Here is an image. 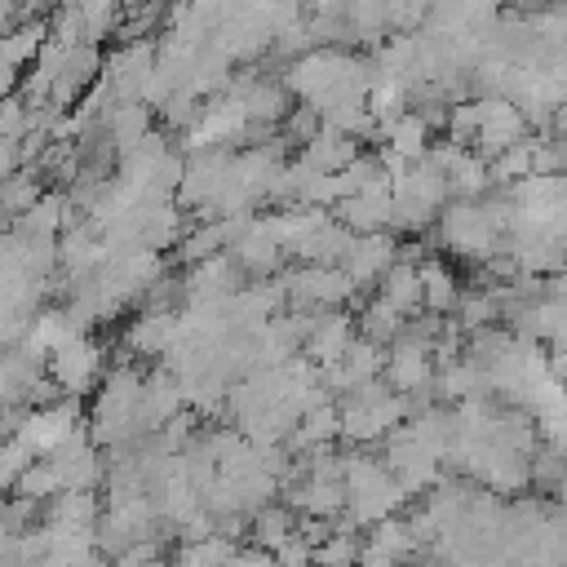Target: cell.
<instances>
[{"mask_svg": "<svg viewBox=\"0 0 567 567\" xmlns=\"http://www.w3.org/2000/svg\"><path fill=\"white\" fill-rule=\"evenodd\" d=\"M394 261H399V239L390 230H377V235H354L350 239V248L341 257V270L350 275L354 288H363V284H377Z\"/></svg>", "mask_w": 567, "mask_h": 567, "instance_id": "cell-11", "label": "cell"}, {"mask_svg": "<svg viewBox=\"0 0 567 567\" xmlns=\"http://www.w3.org/2000/svg\"><path fill=\"white\" fill-rule=\"evenodd\" d=\"M332 213H337V221H341L350 235L394 230V195H390V177H385V182H372V186H363V190H354V195L341 199Z\"/></svg>", "mask_w": 567, "mask_h": 567, "instance_id": "cell-9", "label": "cell"}, {"mask_svg": "<svg viewBox=\"0 0 567 567\" xmlns=\"http://www.w3.org/2000/svg\"><path fill=\"white\" fill-rule=\"evenodd\" d=\"M390 354H385V385L394 390V394H403V399H416V394H425L430 385H434V350L430 346H421V341H412V337H399L394 346H385Z\"/></svg>", "mask_w": 567, "mask_h": 567, "instance_id": "cell-7", "label": "cell"}, {"mask_svg": "<svg viewBox=\"0 0 567 567\" xmlns=\"http://www.w3.org/2000/svg\"><path fill=\"white\" fill-rule=\"evenodd\" d=\"M408 492L394 483L385 461L377 456H346V518L350 527H377L403 509Z\"/></svg>", "mask_w": 567, "mask_h": 567, "instance_id": "cell-1", "label": "cell"}, {"mask_svg": "<svg viewBox=\"0 0 567 567\" xmlns=\"http://www.w3.org/2000/svg\"><path fill=\"white\" fill-rule=\"evenodd\" d=\"M49 381H53L66 399H80L89 385L102 381V346L84 332V337H75L71 346L53 350V354H49Z\"/></svg>", "mask_w": 567, "mask_h": 567, "instance_id": "cell-6", "label": "cell"}, {"mask_svg": "<svg viewBox=\"0 0 567 567\" xmlns=\"http://www.w3.org/2000/svg\"><path fill=\"white\" fill-rule=\"evenodd\" d=\"M235 540L213 532V536H199V540H177V549L168 554V567H230L235 563Z\"/></svg>", "mask_w": 567, "mask_h": 567, "instance_id": "cell-18", "label": "cell"}, {"mask_svg": "<svg viewBox=\"0 0 567 567\" xmlns=\"http://www.w3.org/2000/svg\"><path fill=\"white\" fill-rule=\"evenodd\" d=\"M385 372V354H381V346H372V341H363V337H354L350 341V350L332 363V368H323V385L332 390V394H354V390H363L368 381H377Z\"/></svg>", "mask_w": 567, "mask_h": 567, "instance_id": "cell-12", "label": "cell"}, {"mask_svg": "<svg viewBox=\"0 0 567 567\" xmlns=\"http://www.w3.org/2000/svg\"><path fill=\"white\" fill-rule=\"evenodd\" d=\"M80 434V403L75 399H58V403H44V408H27L22 425H18V439L35 452V456H49L53 447L71 443Z\"/></svg>", "mask_w": 567, "mask_h": 567, "instance_id": "cell-5", "label": "cell"}, {"mask_svg": "<svg viewBox=\"0 0 567 567\" xmlns=\"http://www.w3.org/2000/svg\"><path fill=\"white\" fill-rule=\"evenodd\" d=\"M456 306H461V284H456V275H452L443 261L425 257V261H421V310L447 315V310H456Z\"/></svg>", "mask_w": 567, "mask_h": 567, "instance_id": "cell-19", "label": "cell"}, {"mask_svg": "<svg viewBox=\"0 0 567 567\" xmlns=\"http://www.w3.org/2000/svg\"><path fill=\"white\" fill-rule=\"evenodd\" d=\"M416 554H421V545H416L408 518L394 514V518L368 527L363 549H359V567H408Z\"/></svg>", "mask_w": 567, "mask_h": 567, "instance_id": "cell-10", "label": "cell"}, {"mask_svg": "<svg viewBox=\"0 0 567 567\" xmlns=\"http://www.w3.org/2000/svg\"><path fill=\"white\" fill-rule=\"evenodd\" d=\"M523 4H540V0H523Z\"/></svg>", "mask_w": 567, "mask_h": 567, "instance_id": "cell-30", "label": "cell"}, {"mask_svg": "<svg viewBox=\"0 0 567 567\" xmlns=\"http://www.w3.org/2000/svg\"><path fill=\"white\" fill-rule=\"evenodd\" d=\"M13 18H18V0H0V35L13 27Z\"/></svg>", "mask_w": 567, "mask_h": 567, "instance_id": "cell-29", "label": "cell"}, {"mask_svg": "<svg viewBox=\"0 0 567 567\" xmlns=\"http://www.w3.org/2000/svg\"><path fill=\"white\" fill-rule=\"evenodd\" d=\"M111 567H168L164 540H159V536H151V540H142V545H133V549L115 554V558H111Z\"/></svg>", "mask_w": 567, "mask_h": 567, "instance_id": "cell-26", "label": "cell"}, {"mask_svg": "<svg viewBox=\"0 0 567 567\" xmlns=\"http://www.w3.org/2000/svg\"><path fill=\"white\" fill-rule=\"evenodd\" d=\"M523 133H527V115L518 111L514 97H483L478 102V128H474L470 151L492 164L496 155H505L509 146H518Z\"/></svg>", "mask_w": 567, "mask_h": 567, "instance_id": "cell-4", "label": "cell"}, {"mask_svg": "<svg viewBox=\"0 0 567 567\" xmlns=\"http://www.w3.org/2000/svg\"><path fill=\"white\" fill-rule=\"evenodd\" d=\"M337 412H341V439H350V443H372V439H390V434L403 425L408 399L394 394V390L381 385V381H368L363 390L346 394V399L337 403Z\"/></svg>", "mask_w": 567, "mask_h": 567, "instance_id": "cell-2", "label": "cell"}, {"mask_svg": "<svg viewBox=\"0 0 567 567\" xmlns=\"http://www.w3.org/2000/svg\"><path fill=\"white\" fill-rule=\"evenodd\" d=\"M350 341H354V323H350V315H341V310H323V315H315V323H310V332H306V359L323 372V368H332L346 350H350Z\"/></svg>", "mask_w": 567, "mask_h": 567, "instance_id": "cell-13", "label": "cell"}, {"mask_svg": "<svg viewBox=\"0 0 567 567\" xmlns=\"http://www.w3.org/2000/svg\"><path fill=\"white\" fill-rule=\"evenodd\" d=\"M359 155H363V151H359V137H350V133L323 124V128L306 142L301 164H310V168H319V173H341V168H350Z\"/></svg>", "mask_w": 567, "mask_h": 567, "instance_id": "cell-14", "label": "cell"}, {"mask_svg": "<svg viewBox=\"0 0 567 567\" xmlns=\"http://www.w3.org/2000/svg\"><path fill=\"white\" fill-rule=\"evenodd\" d=\"M385 470L394 474V483L408 492V496H421V492H434L439 483V465L443 456L434 447H425L408 425H399L390 439H385Z\"/></svg>", "mask_w": 567, "mask_h": 567, "instance_id": "cell-3", "label": "cell"}, {"mask_svg": "<svg viewBox=\"0 0 567 567\" xmlns=\"http://www.w3.org/2000/svg\"><path fill=\"white\" fill-rule=\"evenodd\" d=\"M44 35H49V22H22L13 31L0 35V71H18V66H31L35 53L44 49Z\"/></svg>", "mask_w": 567, "mask_h": 567, "instance_id": "cell-21", "label": "cell"}, {"mask_svg": "<svg viewBox=\"0 0 567 567\" xmlns=\"http://www.w3.org/2000/svg\"><path fill=\"white\" fill-rule=\"evenodd\" d=\"M44 523L49 527H97L102 501L97 492H58L53 501H44Z\"/></svg>", "mask_w": 567, "mask_h": 567, "instance_id": "cell-17", "label": "cell"}, {"mask_svg": "<svg viewBox=\"0 0 567 567\" xmlns=\"http://www.w3.org/2000/svg\"><path fill=\"white\" fill-rule=\"evenodd\" d=\"M44 461L58 470V478H62V492H93V487L106 478V461H102L97 443L89 439V430H80L71 443L53 447Z\"/></svg>", "mask_w": 567, "mask_h": 567, "instance_id": "cell-8", "label": "cell"}, {"mask_svg": "<svg viewBox=\"0 0 567 567\" xmlns=\"http://www.w3.org/2000/svg\"><path fill=\"white\" fill-rule=\"evenodd\" d=\"M297 527H301V514H297L292 505H275V501H270V505H261V509L248 518L252 545H257V549H270V554H275V549H279Z\"/></svg>", "mask_w": 567, "mask_h": 567, "instance_id": "cell-20", "label": "cell"}, {"mask_svg": "<svg viewBox=\"0 0 567 567\" xmlns=\"http://www.w3.org/2000/svg\"><path fill=\"white\" fill-rule=\"evenodd\" d=\"M403 323H408V315H399L390 301H381V297H372L368 306H363V315H359V337L363 341H372V346H394L399 341V332H403Z\"/></svg>", "mask_w": 567, "mask_h": 567, "instance_id": "cell-23", "label": "cell"}, {"mask_svg": "<svg viewBox=\"0 0 567 567\" xmlns=\"http://www.w3.org/2000/svg\"><path fill=\"white\" fill-rule=\"evenodd\" d=\"M275 558H279V567H315V540L297 527V532L275 549Z\"/></svg>", "mask_w": 567, "mask_h": 567, "instance_id": "cell-27", "label": "cell"}, {"mask_svg": "<svg viewBox=\"0 0 567 567\" xmlns=\"http://www.w3.org/2000/svg\"><path fill=\"white\" fill-rule=\"evenodd\" d=\"M35 461H40V456H35L18 434H9V439H4V447H0V492H13V487H18V478H22Z\"/></svg>", "mask_w": 567, "mask_h": 567, "instance_id": "cell-25", "label": "cell"}, {"mask_svg": "<svg viewBox=\"0 0 567 567\" xmlns=\"http://www.w3.org/2000/svg\"><path fill=\"white\" fill-rule=\"evenodd\" d=\"M377 297L390 301L399 315H416V310H421V266H412V261L399 257V261L377 279Z\"/></svg>", "mask_w": 567, "mask_h": 567, "instance_id": "cell-16", "label": "cell"}, {"mask_svg": "<svg viewBox=\"0 0 567 567\" xmlns=\"http://www.w3.org/2000/svg\"><path fill=\"white\" fill-rule=\"evenodd\" d=\"M44 199V190H40V182H35V173H27V168H18L4 186H0V213L4 217H22V213H31L35 204Z\"/></svg>", "mask_w": 567, "mask_h": 567, "instance_id": "cell-24", "label": "cell"}, {"mask_svg": "<svg viewBox=\"0 0 567 567\" xmlns=\"http://www.w3.org/2000/svg\"><path fill=\"white\" fill-rule=\"evenodd\" d=\"M337 527H328V536L315 545V567H359V549H363V536L350 532V518H332Z\"/></svg>", "mask_w": 567, "mask_h": 567, "instance_id": "cell-22", "label": "cell"}, {"mask_svg": "<svg viewBox=\"0 0 567 567\" xmlns=\"http://www.w3.org/2000/svg\"><path fill=\"white\" fill-rule=\"evenodd\" d=\"M230 567H279V558H275L270 549L248 545V549H235V563H230Z\"/></svg>", "mask_w": 567, "mask_h": 567, "instance_id": "cell-28", "label": "cell"}, {"mask_svg": "<svg viewBox=\"0 0 567 567\" xmlns=\"http://www.w3.org/2000/svg\"><path fill=\"white\" fill-rule=\"evenodd\" d=\"M381 133H385V155H394L403 164L430 155V120L421 111H403L399 120L381 124Z\"/></svg>", "mask_w": 567, "mask_h": 567, "instance_id": "cell-15", "label": "cell"}]
</instances>
